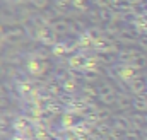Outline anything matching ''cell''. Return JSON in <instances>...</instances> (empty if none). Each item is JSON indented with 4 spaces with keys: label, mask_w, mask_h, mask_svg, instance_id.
<instances>
[{
    "label": "cell",
    "mask_w": 147,
    "mask_h": 140,
    "mask_svg": "<svg viewBox=\"0 0 147 140\" xmlns=\"http://www.w3.org/2000/svg\"><path fill=\"white\" fill-rule=\"evenodd\" d=\"M26 69H28V72L31 73V75H39L41 72H43V63L38 60V58H29L28 60V65H26Z\"/></svg>",
    "instance_id": "3957f363"
},
{
    "label": "cell",
    "mask_w": 147,
    "mask_h": 140,
    "mask_svg": "<svg viewBox=\"0 0 147 140\" xmlns=\"http://www.w3.org/2000/svg\"><path fill=\"white\" fill-rule=\"evenodd\" d=\"M0 39H2V29H0Z\"/></svg>",
    "instance_id": "9c48e42d"
},
{
    "label": "cell",
    "mask_w": 147,
    "mask_h": 140,
    "mask_svg": "<svg viewBox=\"0 0 147 140\" xmlns=\"http://www.w3.org/2000/svg\"><path fill=\"white\" fill-rule=\"evenodd\" d=\"M86 62H87V57H84V55H74V57H70V60H69V65L75 70H84Z\"/></svg>",
    "instance_id": "277c9868"
},
{
    "label": "cell",
    "mask_w": 147,
    "mask_h": 140,
    "mask_svg": "<svg viewBox=\"0 0 147 140\" xmlns=\"http://www.w3.org/2000/svg\"><path fill=\"white\" fill-rule=\"evenodd\" d=\"M31 121L28 120V118H24V116H17L16 120H14V130H16V133H19V135H26V133H29L31 132Z\"/></svg>",
    "instance_id": "6da1fadb"
},
{
    "label": "cell",
    "mask_w": 147,
    "mask_h": 140,
    "mask_svg": "<svg viewBox=\"0 0 147 140\" xmlns=\"http://www.w3.org/2000/svg\"><path fill=\"white\" fill-rule=\"evenodd\" d=\"M77 43H79V46H80V48H92V46L96 44V39H94V36L91 34V33H87V31H86V33H82V34H80V38H79V41H77Z\"/></svg>",
    "instance_id": "5b68a950"
},
{
    "label": "cell",
    "mask_w": 147,
    "mask_h": 140,
    "mask_svg": "<svg viewBox=\"0 0 147 140\" xmlns=\"http://www.w3.org/2000/svg\"><path fill=\"white\" fill-rule=\"evenodd\" d=\"M69 51H70V46H69L67 43H63V41L53 44V53H55L57 57H58V55H60V57H62V55H67Z\"/></svg>",
    "instance_id": "52a82bcc"
},
{
    "label": "cell",
    "mask_w": 147,
    "mask_h": 140,
    "mask_svg": "<svg viewBox=\"0 0 147 140\" xmlns=\"http://www.w3.org/2000/svg\"><path fill=\"white\" fill-rule=\"evenodd\" d=\"M16 89H17V92H19V94H21L24 99H29V101H33L34 89H33V85H31L29 82H26V80H21V82H17Z\"/></svg>",
    "instance_id": "7a4b0ae2"
},
{
    "label": "cell",
    "mask_w": 147,
    "mask_h": 140,
    "mask_svg": "<svg viewBox=\"0 0 147 140\" xmlns=\"http://www.w3.org/2000/svg\"><path fill=\"white\" fill-rule=\"evenodd\" d=\"M118 75L125 82H130L132 77L135 75V70H134V67H130V65H121V67H118Z\"/></svg>",
    "instance_id": "8992f818"
},
{
    "label": "cell",
    "mask_w": 147,
    "mask_h": 140,
    "mask_svg": "<svg viewBox=\"0 0 147 140\" xmlns=\"http://www.w3.org/2000/svg\"><path fill=\"white\" fill-rule=\"evenodd\" d=\"M12 140H28V137H26V135H19V133H16V135L12 137Z\"/></svg>",
    "instance_id": "ba28073f"
}]
</instances>
